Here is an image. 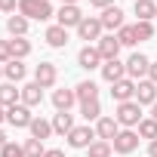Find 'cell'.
<instances>
[{
    "label": "cell",
    "mask_w": 157,
    "mask_h": 157,
    "mask_svg": "<svg viewBox=\"0 0 157 157\" xmlns=\"http://www.w3.org/2000/svg\"><path fill=\"white\" fill-rule=\"evenodd\" d=\"M19 16L46 22L52 16V6H49V0H19Z\"/></svg>",
    "instance_id": "obj_1"
},
{
    "label": "cell",
    "mask_w": 157,
    "mask_h": 157,
    "mask_svg": "<svg viewBox=\"0 0 157 157\" xmlns=\"http://www.w3.org/2000/svg\"><path fill=\"white\" fill-rule=\"evenodd\" d=\"M114 120L120 123V126H139L145 117H142V105L139 102H123V105H117V114H114Z\"/></svg>",
    "instance_id": "obj_2"
},
{
    "label": "cell",
    "mask_w": 157,
    "mask_h": 157,
    "mask_svg": "<svg viewBox=\"0 0 157 157\" xmlns=\"http://www.w3.org/2000/svg\"><path fill=\"white\" fill-rule=\"evenodd\" d=\"M99 136H96V129L86 123V126H74L71 132H68V145L71 148H90L93 142H96Z\"/></svg>",
    "instance_id": "obj_3"
},
{
    "label": "cell",
    "mask_w": 157,
    "mask_h": 157,
    "mask_svg": "<svg viewBox=\"0 0 157 157\" xmlns=\"http://www.w3.org/2000/svg\"><path fill=\"white\" fill-rule=\"evenodd\" d=\"M111 99H114L117 105H123V102H132V99H136V80L123 77V80L111 83Z\"/></svg>",
    "instance_id": "obj_4"
},
{
    "label": "cell",
    "mask_w": 157,
    "mask_h": 157,
    "mask_svg": "<svg viewBox=\"0 0 157 157\" xmlns=\"http://www.w3.org/2000/svg\"><path fill=\"white\" fill-rule=\"evenodd\" d=\"M6 120L16 126V129H25V126H31V120H34V114H31V108L28 105H13V108H6Z\"/></svg>",
    "instance_id": "obj_5"
},
{
    "label": "cell",
    "mask_w": 157,
    "mask_h": 157,
    "mask_svg": "<svg viewBox=\"0 0 157 157\" xmlns=\"http://www.w3.org/2000/svg\"><path fill=\"white\" fill-rule=\"evenodd\" d=\"M77 37L80 40H102V19L86 16L80 25H77Z\"/></svg>",
    "instance_id": "obj_6"
},
{
    "label": "cell",
    "mask_w": 157,
    "mask_h": 157,
    "mask_svg": "<svg viewBox=\"0 0 157 157\" xmlns=\"http://www.w3.org/2000/svg\"><path fill=\"white\" fill-rule=\"evenodd\" d=\"M148 68H151V62H148V56H142V52H132V56L126 59V77H129V80L145 77Z\"/></svg>",
    "instance_id": "obj_7"
},
{
    "label": "cell",
    "mask_w": 157,
    "mask_h": 157,
    "mask_svg": "<svg viewBox=\"0 0 157 157\" xmlns=\"http://www.w3.org/2000/svg\"><path fill=\"white\" fill-rule=\"evenodd\" d=\"M111 145H114L117 154H132V151L139 148V132H132V129H120L117 139H114Z\"/></svg>",
    "instance_id": "obj_8"
},
{
    "label": "cell",
    "mask_w": 157,
    "mask_h": 157,
    "mask_svg": "<svg viewBox=\"0 0 157 157\" xmlns=\"http://www.w3.org/2000/svg\"><path fill=\"white\" fill-rule=\"evenodd\" d=\"M56 80H59L56 65H52V62H40L37 71H34V83H40L43 90H49V86H56Z\"/></svg>",
    "instance_id": "obj_9"
},
{
    "label": "cell",
    "mask_w": 157,
    "mask_h": 157,
    "mask_svg": "<svg viewBox=\"0 0 157 157\" xmlns=\"http://www.w3.org/2000/svg\"><path fill=\"white\" fill-rule=\"evenodd\" d=\"M117 132H120V123H117L114 117H99V120H96V136H99L102 142H114Z\"/></svg>",
    "instance_id": "obj_10"
},
{
    "label": "cell",
    "mask_w": 157,
    "mask_h": 157,
    "mask_svg": "<svg viewBox=\"0 0 157 157\" xmlns=\"http://www.w3.org/2000/svg\"><path fill=\"white\" fill-rule=\"evenodd\" d=\"M56 19H59V25H62V28H77L86 16L77 10V6H62V10L56 13Z\"/></svg>",
    "instance_id": "obj_11"
},
{
    "label": "cell",
    "mask_w": 157,
    "mask_h": 157,
    "mask_svg": "<svg viewBox=\"0 0 157 157\" xmlns=\"http://www.w3.org/2000/svg\"><path fill=\"white\" fill-rule=\"evenodd\" d=\"M102 56H99V49L96 46H83L80 52H77V65L80 68H86V71H93V68H102Z\"/></svg>",
    "instance_id": "obj_12"
},
{
    "label": "cell",
    "mask_w": 157,
    "mask_h": 157,
    "mask_svg": "<svg viewBox=\"0 0 157 157\" xmlns=\"http://www.w3.org/2000/svg\"><path fill=\"white\" fill-rule=\"evenodd\" d=\"M99 19H102V28H108V31H114V28L120 31V28H123V10H120L117 3H114V6H108V10H102V16H99Z\"/></svg>",
    "instance_id": "obj_13"
},
{
    "label": "cell",
    "mask_w": 157,
    "mask_h": 157,
    "mask_svg": "<svg viewBox=\"0 0 157 157\" xmlns=\"http://www.w3.org/2000/svg\"><path fill=\"white\" fill-rule=\"evenodd\" d=\"M96 49H99V56H102L105 62L117 59V52H120V40H117V34H108V37H102V40L96 43Z\"/></svg>",
    "instance_id": "obj_14"
},
{
    "label": "cell",
    "mask_w": 157,
    "mask_h": 157,
    "mask_svg": "<svg viewBox=\"0 0 157 157\" xmlns=\"http://www.w3.org/2000/svg\"><path fill=\"white\" fill-rule=\"evenodd\" d=\"M102 77H105L108 83H117V80H123V77H126V65H123L120 59H111V62L102 65Z\"/></svg>",
    "instance_id": "obj_15"
},
{
    "label": "cell",
    "mask_w": 157,
    "mask_h": 157,
    "mask_svg": "<svg viewBox=\"0 0 157 157\" xmlns=\"http://www.w3.org/2000/svg\"><path fill=\"white\" fill-rule=\"evenodd\" d=\"M136 102L139 105H154L157 102V83H151V80L136 83Z\"/></svg>",
    "instance_id": "obj_16"
},
{
    "label": "cell",
    "mask_w": 157,
    "mask_h": 157,
    "mask_svg": "<svg viewBox=\"0 0 157 157\" xmlns=\"http://www.w3.org/2000/svg\"><path fill=\"white\" fill-rule=\"evenodd\" d=\"M40 102H43V86H40V83H25V86H22V105L37 108Z\"/></svg>",
    "instance_id": "obj_17"
},
{
    "label": "cell",
    "mask_w": 157,
    "mask_h": 157,
    "mask_svg": "<svg viewBox=\"0 0 157 157\" xmlns=\"http://www.w3.org/2000/svg\"><path fill=\"white\" fill-rule=\"evenodd\" d=\"M19 99H22V90H16V83H0V105L3 108L19 105Z\"/></svg>",
    "instance_id": "obj_18"
},
{
    "label": "cell",
    "mask_w": 157,
    "mask_h": 157,
    "mask_svg": "<svg viewBox=\"0 0 157 157\" xmlns=\"http://www.w3.org/2000/svg\"><path fill=\"white\" fill-rule=\"evenodd\" d=\"M74 96H77V102H93V99H99V86L93 83V80H83V83H77L74 86Z\"/></svg>",
    "instance_id": "obj_19"
},
{
    "label": "cell",
    "mask_w": 157,
    "mask_h": 157,
    "mask_svg": "<svg viewBox=\"0 0 157 157\" xmlns=\"http://www.w3.org/2000/svg\"><path fill=\"white\" fill-rule=\"evenodd\" d=\"M43 37H46V43H49V46H56V49H59V46H65V43H68V28L52 25V28H46V34H43Z\"/></svg>",
    "instance_id": "obj_20"
},
{
    "label": "cell",
    "mask_w": 157,
    "mask_h": 157,
    "mask_svg": "<svg viewBox=\"0 0 157 157\" xmlns=\"http://www.w3.org/2000/svg\"><path fill=\"white\" fill-rule=\"evenodd\" d=\"M74 102H77L74 90H56V93H52V105H56L59 111H71Z\"/></svg>",
    "instance_id": "obj_21"
},
{
    "label": "cell",
    "mask_w": 157,
    "mask_h": 157,
    "mask_svg": "<svg viewBox=\"0 0 157 157\" xmlns=\"http://www.w3.org/2000/svg\"><path fill=\"white\" fill-rule=\"evenodd\" d=\"M74 129V117L68 114V111H59L56 117H52V132H59V136H68Z\"/></svg>",
    "instance_id": "obj_22"
},
{
    "label": "cell",
    "mask_w": 157,
    "mask_h": 157,
    "mask_svg": "<svg viewBox=\"0 0 157 157\" xmlns=\"http://www.w3.org/2000/svg\"><path fill=\"white\" fill-rule=\"evenodd\" d=\"M28 129H31V139H40V142L52 136V123H49V120H43V117H34Z\"/></svg>",
    "instance_id": "obj_23"
},
{
    "label": "cell",
    "mask_w": 157,
    "mask_h": 157,
    "mask_svg": "<svg viewBox=\"0 0 157 157\" xmlns=\"http://www.w3.org/2000/svg\"><path fill=\"white\" fill-rule=\"evenodd\" d=\"M3 74H6L10 83H19V80H25V65H22L19 59H13V62L3 65Z\"/></svg>",
    "instance_id": "obj_24"
},
{
    "label": "cell",
    "mask_w": 157,
    "mask_h": 157,
    "mask_svg": "<svg viewBox=\"0 0 157 157\" xmlns=\"http://www.w3.org/2000/svg\"><path fill=\"white\" fill-rule=\"evenodd\" d=\"M136 16H139V22L157 19V3H151V0H136Z\"/></svg>",
    "instance_id": "obj_25"
},
{
    "label": "cell",
    "mask_w": 157,
    "mask_h": 157,
    "mask_svg": "<svg viewBox=\"0 0 157 157\" xmlns=\"http://www.w3.org/2000/svg\"><path fill=\"white\" fill-rule=\"evenodd\" d=\"M6 31H10L13 37H25V34H28V19H25V16H10V19H6Z\"/></svg>",
    "instance_id": "obj_26"
},
{
    "label": "cell",
    "mask_w": 157,
    "mask_h": 157,
    "mask_svg": "<svg viewBox=\"0 0 157 157\" xmlns=\"http://www.w3.org/2000/svg\"><path fill=\"white\" fill-rule=\"evenodd\" d=\"M10 49H13V59H25V56H31V43L25 40V37H13L10 40Z\"/></svg>",
    "instance_id": "obj_27"
},
{
    "label": "cell",
    "mask_w": 157,
    "mask_h": 157,
    "mask_svg": "<svg viewBox=\"0 0 157 157\" xmlns=\"http://www.w3.org/2000/svg\"><path fill=\"white\" fill-rule=\"evenodd\" d=\"M80 114H83V120H86V123H90V120H99V117H102V105H99V99L83 102V105H80Z\"/></svg>",
    "instance_id": "obj_28"
},
{
    "label": "cell",
    "mask_w": 157,
    "mask_h": 157,
    "mask_svg": "<svg viewBox=\"0 0 157 157\" xmlns=\"http://www.w3.org/2000/svg\"><path fill=\"white\" fill-rule=\"evenodd\" d=\"M117 40H120V46H136V43H139V37H136V25H123V28L117 31Z\"/></svg>",
    "instance_id": "obj_29"
},
{
    "label": "cell",
    "mask_w": 157,
    "mask_h": 157,
    "mask_svg": "<svg viewBox=\"0 0 157 157\" xmlns=\"http://www.w3.org/2000/svg\"><path fill=\"white\" fill-rule=\"evenodd\" d=\"M139 139H157V120L154 117H145L142 123H139Z\"/></svg>",
    "instance_id": "obj_30"
},
{
    "label": "cell",
    "mask_w": 157,
    "mask_h": 157,
    "mask_svg": "<svg viewBox=\"0 0 157 157\" xmlns=\"http://www.w3.org/2000/svg\"><path fill=\"white\" fill-rule=\"evenodd\" d=\"M86 151H90V157H111L114 145H111V142H102V139H96V142H93Z\"/></svg>",
    "instance_id": "obj_31"
},
{
    "label": "cell",
    "mask_w": 157,
    "mask_h": 157,
    "mask_svg": "<svg viewBox=\"0 0 157 157\" xmlns=\"http://www.w3.org/2000/svg\"><path fill=\"white\" fill-rule=\"evenodd\" d=\"M22 148H25V157H43V154H46V148H43L40 139H28Z\"/></svg>",
    "instance_id": "obj_32"
},
{
    "label": "cell",
    "mask_w": 157,
    "mask_h": 157,
    "mask_svg": "<svg viewBox=\"0 0 157 157\" xmlns=\"http://www.w3.org/2000/svg\"><path fill=\"white\" fill-rule=\"evenodd\" d=\"M136 37L139 40H151L154 37V25L151 22H136Z\"/></svg>",
    "instance_id": "obj_33"
},
{
    "label": "cell",
    "mask_w": 157,
    "mask_h": 157,
    "mask_svg": "<svg viewBox=\"0 0 157 157\" xmlns=\"http://www.w3.org/2000/svg\"><path fill=\"white\" fill-rule=\"evenodd\" d=\"M0 157H25V148H22V145H16V142H6V145H3V151H0Z\"/></svg>",
    "instance_id": "obj_34"
},
{
    "label": "cell",
    "mask_w": 157,
    "mask_h": 157,
    "mask_svg": "<svg viewBox=\"0 0 157 157\" xmlns=\"http://www.w3.org/2000/svg\"><path fill=\"white\" fill-rule=\"evenodd\" d=\"M13 62V49H10V40H0V65Z\"/></svg>",
    "instance_id": "obj_35"
},
{
    "label": "cell",
    "mask_w": 157,
    "mask_h": 157,
    "mask_svg": "<svg viewBox=\"0 0 157 157\" xmlns=\"http://www.w3.org/2000/svg\"><path fill=\"white\" fill-rule=\"evenodd\" d=\"M16 6H19V0H0V13H13L16 16Z\"/></svg>",
    "instance_id": "obj_36"
},
{
    "label": "cell",
    "mask_w": 157,
    "mask_h": 157,
    "mask_svg": "<svg viewBox=\"0 0 157 157\" xmlns=\"http://www.w3.org/2000/svg\"><path fill=\"white\" fill-rule=\"evenodd\" d=\"M93 6H99V10H108V6H114V0H90Z\"/></svg>",
    "instance_id": "obj_37"
},
{
    "label": "cell",
    "mask_w": 157,
    "mask_h": 157,
    "mask_svg": "<svg viewBox=\"0 0 157 157\" xmlns=\"http://www.w3.org/2000/svg\"><path fill=\"white\" fill-rule=\"evenodd\" d=\"M148 80L157 83V62H151V68H148Z\"/></svg>",
    "instance_id": "obj_38"
},
{
    "label": "cell",
    "mask_w": 157,
    "mask_h": 157,
    "mask_svg": "<svg viewBox=\"0 0 157 157\" xmlns=\"http://www.w3.org/2000/svg\"><path fill=\"white\" fill-rule=\"evenodd\" d=\"M43 157H65V151H59V148H49Z\"/></svg>",
    "instance_id": "obj_39"
},
{
    "label": "cell",
    "mask_w": 157,
    "mask_h": 157,
    "mask_svg": "<svg viewBox=\"0 0 157 157\" xmlns=\"http://www.w3.org/2000/svg\"><path fill=\"white\" fill-rule=\"evenodd\" d=\"M148 157H157V139H154V142L148 145Z\"/></svg>",
    "instance_id": "obj_40"
},
{
    "label": "cell",
    "mask_w": 157,
    "mask_h": 157,
    "mask_svg": "<svg viewBox=\"0 0 157 157\" xmlns=\"http://www.w3.org/2000/svg\"><path fill=\"white\" fill-rule=\"evenodd\" d=\"M6 142H10V139H6V132L0 129V151H3V145H6Z\"/></svg>",
    "instance_id": "obj_41"
},
{
    "label": "cell",
    "mask_w": 157,
    "mask_h": 157,
    "mask_svg": "<svg viewBox=\"0 0 157 157\" xmlns=\"http://www.w3.org/2000/svg\"><path fill=\"white\" fill-rule=\"evenodd\" d=\"M3 120H6V108H3V105H0V123H3Z\"/></svg>",
    "instance_id": "obj_42"
},
{
    "label": "cell",
    "mask_w": 157,
    "mask_h": 157,
    "mask_svg": "<svg viewBox=\"0 0 157 157\" xmlns=\"http://www.w3.org/2000/svg\"><path fill=\"white\" fill-rule=\"evenodd\" d=\"M62 6H77V0H62Z\"/></svg>",
    "instance_id": "obj_43"
},
{
    "label": "cell",
    "mask_w": 157,
    "mask_h": 157,
    "mask_svg": "<svg viewBox=\"0 0 157 157\" xmlns=\"http://www.w3.org/2000/svg\"><path fill=\"white\" fill-rule=\"evenodd\" d=\"M151 117H154V120H157V102H154V105H151Z\"/></svg>",
    "instance_id": "obj_44"
},
{
    "label": "cell",
    "mask_w": 157,
    "mask_h": 157,
    "mask_svg": "<svg viewBox=\"0 0 157 157\" xmlns=\"http://www.w3.org/2000/svg\"><path fill=\"white\" fill-rule=\"evenodd\" d=\"M0 74H3V65H0Z\"/></svg>",
    "instance_id": "obj_45"
}]
</instances>
